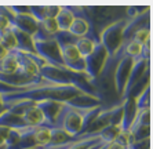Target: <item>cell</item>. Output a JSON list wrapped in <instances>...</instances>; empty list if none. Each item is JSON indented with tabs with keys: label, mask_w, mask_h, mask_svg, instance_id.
Wrapping results in <instances>:
<instances>
[{
	"label": "cell",
	"mask_w": 153,
	"mask_h": 149,
	"mask_svg": "<svg viewBox=\"0 0 153 149\" xmlns=\"http://www.w3.org/2000/svg\"><path fill=\"white\" fill-rule=\"evenodd\" d=\"M37 108L42 110L43 116L46 119V123L48 127H53L55 120H57L58 115L64 108L65 102H58V101H42V102L36 104Z\"/></svg>",
	"instance_id": "12"
},
{
	"label": "cell",
	"mask_w": 153,
	"mask_h": 149,
	"mask_svg": "<svg viewBox=\"0 0 153 149\" xmlns=\"http://www.w3.org/2000/svg\"><path fill=\"white\" fill-rule=\"evenodd\" d=\"M33 139H35L36 146L48 145V144H50V139H51V127H47V126H39V127H36Z\"/></svg>",
	"instance_id": "19"
},
{
	"label": "cell",
	"mask_w": 153,
	"mask_h": 149,
	"mask_svg": "<svg viewBox=\"0 0 153 149\" xmlns=\"http://www.w3.org/2000/svg\"><path fill=\"white\" fill-rule=\"evenodd\" d=\"M127 149H150V138H146V139H142V141L134 142V144H131Z\"/></svg>",
	"instance_id": "27"
},
{
	"label": "cell",
	"mask_w": 153,
	"mask_h": 149,
	"mask_svg": "<svg viewBox=\"0 0 153 149\" xmlns=\"http://www.w3.org/2000/svg\"><path fill=\"white\" fill-rule=\"evenodd\" d=\"M11 53L15 55L18 61V69L17 72L29 76V77H36V76H40L39 73V66L36 64L32 58L29 57L26 53H22V51H18V50H11Z\"/></svg>",
	"instance_id": "10"
},
{
	"label": "cell",
	"mask_w": 153,
	"mask_h": 149,
	"mask_svg": "<svg viewBox=\"0 0 153 149\" xmlns=\"http://www.w3.org/2000/svg\"><path fill=\"white\" fill-rule=\"evenodd\" d=\"M53 39L58 43V46H66V44H75L76 43V37L73 35L69 33V31H58L55 35L53 36Z\"/></svg>",
	"instance_id": "23"
},
{
	"label": "cell",
	"mask_w": 153,
	"mask_h": 149,
	"mask_svg": "<svg viewBox=\"0 0 153 149\" xmlns=\"http://www.w3.org/2000/svg\"><path fill=\"white\" fill-rule=\"evenodd\" d=\"M30 149H40V148H37V146H36V148H30Z\"/></svg>",
	"instance_id": "34"
},
{
	"label": "cell",
	"mask_w": 153,
	"mask_h": 149,
	"mask_svg": "<svg viewBox=\"0 0 153 149\" xmlns=\"http://www.w3.org/2000/svg\"><path fill=\"white\" fill-rule=\"evenodd\" d=\"M93 28L91 25L88 24V21H85L84 18H77L76 17L72 22L71 28H69V33L73 35L76 39H80V37H87L90 35V29Z\"/></svg>",
	"instance_id": "17"
},
{
	"label": "cell",
	"mask_w": 153,
	"mask_h": 149,
	"mask_svg": "<svg viewBox=\"0 0 153 149\" xmlns=\"http://www.w3.org/2000/svg\"><path fill=\"white\" fill-rule=\"evenodd\" d=\"M11 26L10 21H8L7 18H4L0 15V32H3V31H6V29H8Z\"/></svg>",
	"instance_id": "30"
},
{
	"label": "cell",
	"mask_w": 153,
	"mask_h": 149,
	"mask_svg": "<svg viewBox=\"0 0 153 149\" xmlns=\"http://www.w3.org/2000/svg\"><path fill=\"white\" fill-rule=\"evenodd\" d=\"M108 57H109V54L105 50V47L101 43H98L93 53L90 54L88 57L84 58V65H85L84 74L87 76L88 82H93L94 79L101 73L102 68L105 66V62H106Z\"/></svg>",
	"instance_id": "5"
},
{
	"label": "cell",
	"mask_w": 153,
	"mask_h": 149,
	"mask_svg": "<svg viewBox=\"0 0 153 149\" xmlns=\"http://www.w3.org/2000/svg\"><path fill=\"white\" fill-rule=\"evenodd\" d=\"M0 15L4 18H7L8 21H10V24L14 21V17H15V14L11 11L10 6H0Z\"/></svg>",
	"instance_id": "28"
},
{
	"label": "cell",
	"mask_w": 153,
	"mask_h": 149,
	"mask_svg": "<svg viewBox=\"0 0 153 149\" xmlns=\"http://www.w3.org/2000/svg\"><path fill=\"white\" fill-rule=\"evenodd\" d=\"M39 28L42 29L44 33H47L48 36H51V37L58 32L57 22H55V19H53V18H47V19L40 21L39 22Z\"/></svg>",
	"instance_id": "26"
},
{
	"label": "cell",
	"mask_w": 153,
	"mask_h": 149,
	"mask_svg": "<svg viewBox=\"0 0 153 149\" xmlns=\"http://www.w3.org/2000/svg\"><path fill=\"white\" fill-rule=\"evenodd\" d=\"M106 149H127V148H124V146H121V145H119V144H116L114 141H112L106 145Z\"/></svg>",
	"instance_id": "32"
},
{
	"label": "cell",
	"mask_w": 153,
	"mask_h": 149,
	"mask_svg": "<svg viewBox=\"0 0 153 149\" xmlns=\"http://www.w3.org/2000/svg\"><path fill=\"white\" fill-rule=\"evenodd\" d=\"M10 28H11V31H13V33H14L15 42H17V48L15 50L22 51V53H26V54H36L32 36L25 32H22V31H19V29L13 26V25H11Z\"/></svg>",
	"instance_id": "15"
},
{
	"label": "cell",
	"mask_w": 153,
	"mask_h": 149,
	"mask_svg": "<svg viewBox=\"0 0 153 149\" xmlns=\"http://www.w3.org/2000/svg\"><path fill=\"white\" fill-rule=\"evenodd\" d=\"M150 101H152V99H150V84H148L145 89L141 91V94L135 98L138 110L150 109Z\"/></svg>",
	"instance_id": "21"
},
{
	"label": "cell",
	"mask_w": 153,
	"mask_h": 149,
	"mask_svg": "<svg viewBox=\"0 0 153 149\" xmlns=\"http://www.w3.org/2000/svg\"><path fill=\"white\" fill-rule=\"evenodd\" d=\"M141 51H142V46L141 44L132 42V40L124 42V54L127 57H131L132 60H137V58L141 57Z\"/></svg>",
	"instance_id": "24"
},
{
	"label": "cell",
	"mask_w": 153,
	"mask_h": 149,
	"mask_svg": "<svg viewBox=\"0 0 153 149\" xmlns=\"http://www.w3.org/2000/svg\"><path fill=\"white\" fill-rule=\"evenodd\" d=\"M84 94L75 86H57L51 84L47 87H40V89H30L25 91H17L11 94H0L1 95V102L3 108L7 109L13 104L21 102V101H29V102L37 104L42 101H58V102H69L72 98Z\"/></svg>",
	"instance_id": "1"
},
{
	"label": "cell",
	"mask_w": 153,
	"mask_h": 149,
	"mask_svg": "<svg viewBox=\"0 0 153 149\" xmlns=\"http://www.w3.org/2000/svg\"><path fill=\"white\" fill-rule=\"evenodd\" d=\"M59 48H61V57H62V62H64L65 68L72 72H76V73L84 74V71H85L84 58L79 54L75 44H66V46H62Z\"/></svg>",
	"instance_id": "8"
},
{
	"label": "cell",
	"mask_w": 153,
	"mask_h": 149,
	"mask_svg": "<svg viewBox=\"0 0 153 149\" xmlns=\"http://www.w3.org/2000/svg\"><path fill=\"white\" fill-rule=\"evenodd\" d=\"M128 22V18H123L119 21L113 22V24L108 25L100 33V43L105 47L109 55L116 54L119 48L123 44V32Z\"/></svg>",
	"instance_id": "3"
},
{
	"label": "cell",
	"mask_w": 153,
	"mask_h": 149,
	"mask_svg": "<svg viewBox=\"0 0 153 149\" xmlns=\"http://www.w3.org/2000/svg\"><path fill=\"white\" fill-rule=\"evenodd\" d=\"M121 107H123V115H121V121H120V131L126 133L128 131L130 126L132 124V121L135 120L137 115H138V108H137L135 98H128L121 101Z\"/></svg>",
	"instance_id": "11"
},
{
	"label": "cell",
	"mask_w": 153,
	"mask_h": 149,
	"mask_svg": "<svg viewBox=\"0 0 153 149\" xmlns=\"http://www.w3.org/2000/svg\"><path fill=\"white\" fill-rule=\"evenodd\" d=\"M106 145H108V144H106ZM106 145H103V146H101V148H100V149H106Z\"/></svg>",
	"instance_id": "33"
},
{
	"label": "cell",
	"mask_w": 153,
	"mask_h": 149,
	"mask_svg": "<svg viewBox=\"0 0 153 149\" xmlns=\"http://www.w3.org/2000/svg\"><path fill=\"white\" fill-rule=\"evenodd\" d=\"M132 64H134V60L131 57H127L124 54V57L119 61L116 68H114V72H113L114 89H116V94H117L120 101H121V97H123V91L126 89V84H127L130 72H131Z\"/></svg>",
	"instance_id": "7"
},
{
	"label": "cell",
	"mask_w": 153,
	"mask_h": 149,
	"mask_svg": "<svg viewBox=\"0 0 153 149\" xmlns=\"http://www.w3.org/2000/svg\"><path fill=\"white\" fill-rule=\"evenodd\" d=\"M73 19H75V15L68 10V7L66 6H61V11L58 13L57 17H55L58 31H69Z\"/></svg>",
	"instance_id": "18"
},
{
	"label": "cell",
	"mask_w": 153,
	"mask_h": 149,
	"mask_svg": "<svg viewBox=\"0 0 153 149\" xmlns=\"http://www.w3.org/2000/svg\"><path fill=\"white\" fill-rule=\"evenodd\" d=\"M148 69H150V61L143 60L142 57L134 60V64H132V66H131V72H130V76H128L127 84H126V89H124V91H123L121 101L128 95V92L131 91L132 87L142 79V76L145 74V72L148 71Z\"/></svg>",
	"instance_id": "9"
},
{
	"label": "cell",
	"mask_w": 153,
	"mask_h": 149,
	"mask_svg": "<svg viewBox=\"0 0 153 149\" xmlns=\"http://www.w3.org/2000/svg\"><path fill=\"white\" fill-rule=\"evenodd\" d=\"M101 109H102L101 107L94 109H77L65 102L53 127L62 128L68 135L76 137L87 130V127L91 124L94 117L101 112Z\"/></svg>",
	"instance_id": "2"
},
{
	"label": "cell",
	"mask_w": 153,
	"mask_h": 149,
	"mask_svg": "<svg viewBox=\"0 0 153 149\" xmlns=\"http://www.w3.org/2000/svg\"><path fill=\"white\" fill-rule=\"evenodd\" d=\"M97 44H98V43H95L94 40L88 39V37H80V39H77L76 43H75V46H76V48H77L79 54H80L83 58L88 57L90 54L94 51V48H95Z\"/></svg>",
	"instance_id": "20"
},
{
	"label": "cell",
	"mask_w": 153,
	"mask_h": 149,
	"mask_svg": "<svg viewBox=\"0 0 153 149\" xmlns=\"http://www.w3.org/2000/svg\"><path fill=\"white\" fill-rule=\"evenodd\" d=\"M0 43L3 44L8 51L17 48V42H15V36L11 31V28L6 29L3 32H0Z\"/></svg>",
	"instance_id": "22"
},
{
	"label": "cell",
	"mask_w": 153,
	"mask_h": 149,
	"mask_svg": "<svg viewBox=\"0 0 153 149\" xmlns=\"http://www.w3.org/2000/svg\"><path fill=\"white\" fill-rule=\"evenodd\" d=\"M32 39H33V46H35L36 54L43 61H46L47 64L53 65V66L65 68L64 62H62V57H61V48L58 46V43L53 37H48V39L32 37Z\"/></svg>",
	"instance_id": "4"
},
{
	"label": "cell",
	"mask_w": 153,
	"mask_h": 149,
	"mask_svg": "<svg viewBox=\"0 0 153 149\" xmlns=\"http://www.w3.org/2000/svg\"><path fill=\"white\" fill-rule=\"evenodd\" d=\"M8 133H10V128L0 126V148H3L4 144H6V138H7Z\"/></svg>",
	"instance_id": "29"
},
{
	"label": "cell",
	"mask_w": 153,
	"mask_h": 149,
	"mask_svg": "<svg viewBox=\"0 0 153 149\" xmlns=\"http://www.w3.org/2000/svg\"><path fill=\"white\" fill-rule=\"evenodd\" d=\"M131 40L132 42H135V43H138V44H141V46H143V44H146V43H149L150 42V26L138 29V31L132 35Z\"/></svg>",
	"instance_id": "25"
},
{
	"label": "cell",
	"mask_w": 153,
	"mask_h": 149,
	"mask_svg": "<svg viewBox=\"0 0 153 149\" xmlns=\"http://www.w3.org/2000/svg\"><path fill=\"white\" fill-rule=\"evenodd\" d=\"M11 25L15 26V28H18L19 31H22V32L33 36L37 32V25H39V22L36 21L30 14H17L14 17V21L11 22Z\"/></svg>",
	"instance_id": "14"
},
{
	"label": "cell",
	"mask_w": 153,
	"mask_h": 149,
	"mask_svg": "<svg viewBox=\"0 0 153 149\" xmlns=\"http://www.w3.org/2000/svg\"><path fill=\"white\" fill-rule=\"evenodd\" d=\"M8 54H10V51H8V50L6 48V47H4L3 44H1V43H0V61L4 60V58L7 57Z\"/></svg>",
	"instance_id": "31"
},
{
	"label": "cell",
	"mask_w": 153,
	"mask_h": 149,
	"mask_svg": "<svg viewBox=\"0 0 153 149\" xmlns=\"http://www.w3.org/2000/svg\"><path fill=\"white\" fill-rule=\"evenodd\" d=\"M59 11L61 6H29V13L37 22L47 19V18L55 19Z\"/></svg>",
	"instance_id": "16"
},
{
	"label": "cell",
	"mask_w": 153,
	"mask_h": 149,
	"mask_svg": "<svg viewBox=\"0 0 153 149\" xmlns=\"http://www.w3.org/2000/svg\"><path fill=\"white\" fill-rule=\"evenodd\" d=\"M128 133L134 138V142L150 138V109L138 110V115L128 128Z\"/></svg>",
	"instance_id": "6"
},
{
	"label": "cell",
	"mask_w": 153,
	"mask_h": 149,
	"mask_svg": "<svg viewBox=\"0 0 153 149\" xmlns=\"http://www.w3.org/2000/svg\"><path fill=\"white\" fill-rule=\"evenodd\" d=\"M21 119L24 120L25 126H30V127H39V126H47L46 119L43 116L42 110L37 108L36 104H30L29 107L24 109L21 115ZM48 127V126H47Z\"/></svg>",
	"instance_id": "13"
}]
</instances>
